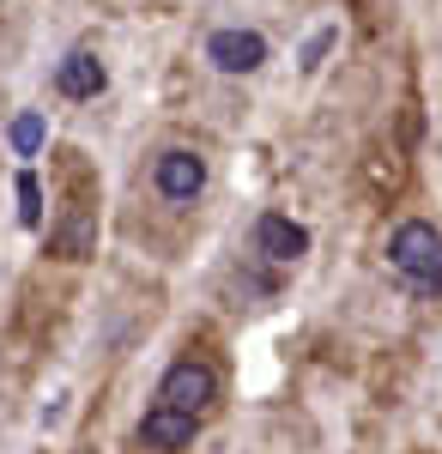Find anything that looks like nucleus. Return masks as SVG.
I'll list each match as a JSON object with an SVG mask.
<instances>
[{
  "instance_id": "9",
  "label": "nucleus",
  "mask_w": 442,
  "mask_h": 454,
  "mask_svg": "<svg viewBox=\"0 0 442 454\" xmlns=\"http://www.w3.org/2000/svg\"><path fill=\"white\" fill-rule=\"evenodd\" d=\"M91 237H98V224H91V212H79L67 231H55V254L79 261V254H91Z\"/></svg>"
},
{
  "instance_id": "10",
  "label": "nucleus",
  "mask_w": 442,
  "mask_h": 454,
  "mask_svg": "<svg viewBox=\"0 0 442 454\" xmlns=\"http://www.w3.org/2000/svg\"><path fill=\"white\" fill-rule=\"evenodd\" d=\"M19 218H25V224H43V188H36L31 170L19 176Z\"/></svg>"
},
{
  "instance_id": "8",
  "label": "nucleus",
  "mask_w": 442,
  "mask_h": 454,
  "mask_svg": "<svg viewBox=\"0 0 442 454\" xmlns=\"http://www.w3.org/2000/svg\"><path fill=\"white\" fill-rule=\"evenodd\" d=\"M6 140H12V152H19V158H36V152H43V140H49V121H43L36 109H25V115L12 121V134H6Z\"/></svg>"
},
{
  "instance_id": "1",
  "label": "nucleus",
  "mask_w": 442,
  "mask_h": 454,
  "mask_svg": "<svg viewBox=\"0 0 442 454\" xmlns=\"http://www.w3.org/2000/svg\"><path fill=\"white\" fill-rule=\"evenodd\" d=\"M388 267L412 285V291H442V231L424 218H406L388 237Z\"/></svg>"
},
{
  "instance_id": "2",
  "label": "nucleus",
  "mask_w": 442,
  "mask_h": 454,
  "mask_svg": "<svg viewBox=\"0 0 442 454\" xmlns=\"http://www.w3.org/2000/svg\"><path fill=\"white\" fill-rule=\"evenodd\" d=\"M212 400H218V376L194 364V357H182L164 370V382H158V406H176V412H188V419H201L212 412Z\"/></svg>"
},
{
  "instance_id": "4",
  "label": "nucleus",
  "mask_w": 442,
  "mask_h": 454,
  "mask_svg": "<svg viewBox=\"0 0 442 454\" xmlns=\"http://www.w3.org/2000/svg\"><path fill=\"white\" fill-rule=\"evenodd\" d=\"M206 61L218 73H255L267 61V36L261 31H212L206 36Z\"/></svg>"
},
{
  "instance_id": "7",
  "label": "nucleus",
  "mask_w": 442,
  "mask_h": 454,
  "mask_svg": "<svg viewBox=\"0 0 442 454\" xmlns=\"http://www.w3.org/2000/svg\"><path fill=\"white\" fill-rule=\"evenodd\" d=\"M103 79H109V73H103V61H98V55H85V49H79V55H67V61L55 67V85H61V98H98Z\"/></svg>"
},
{
  "instance_id": "3",
  "label": "nucleus",
  "mask_w": 442,
  "mask_h": 454,
  "mask_svg": "<svg viewBox=\"0 0 442 454\" xmlns=\"http://www.w3.org/2000/svg\"><path fill=\"white\" fill-rule=\"evenodd\" d=\"M152 182H158V194H164V200L188 207V200L206 188V158H201V152H182V145H176V152H164V158H158Z\"/></svg>"
},
{
  "instance_id": "6",
  "label": "nucleus",
  "mask_w": 442,
  "mask_h": 454,
  "mask_svg": "<svg viewBox=\"0 0 442 454\" xmlns=\"http://www.w3.org/2000/svg\"><path fill=\"white\" fill-rule=\"evenodd\" d=\"M194 430H201V419H188V412H176V406H152L146 419H139V442L158 454H176L194 442Z\"/></svg>"
},
{
  "instance_id": "5",
  "label": "nucleus",
  "mask_w": 442,
  "mask_h": 454,
  "mask_svg": "<svg viewBox=\"0 0 442 454\" xmlns=\"http://www.w3.org/2000/svg\"><path fill=\"white\" fill-rule=\"evenodd\" d=\"M255 254H267V261H297V254H309V231L291 224L285 212H261V218H255Z\"/></svg>"
}]
</instances>
